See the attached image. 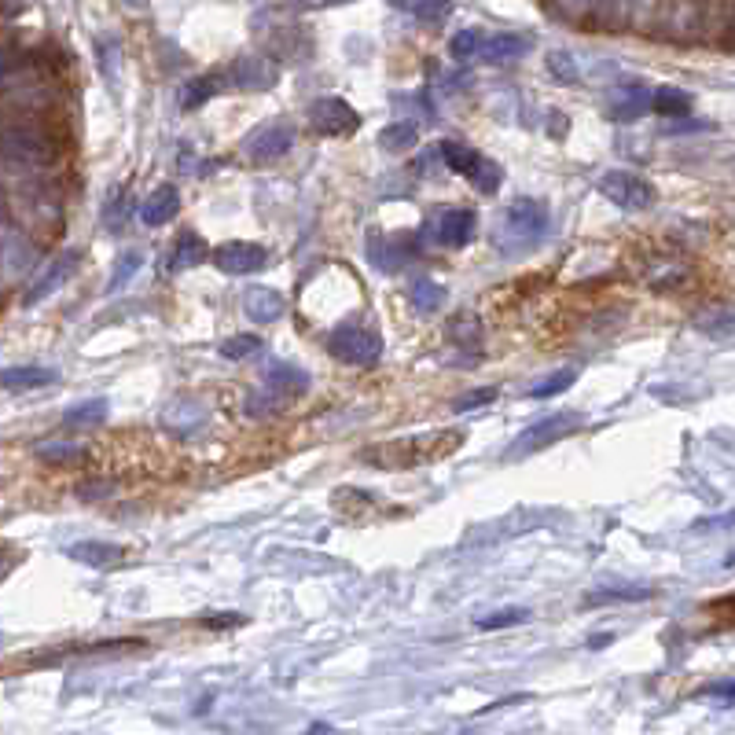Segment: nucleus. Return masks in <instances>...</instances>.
<instances>
[{"label": "nucleus", "mask_w": 735, "mask_h": 735, "mask_svg": "<svg viewBox=\"0 0 735 735\" xmlns=\"http://www.w3.org/2000/svg\"><path fill=\"white\" fill-rule=\"evenodd\" d=\"M261 346H265V342H261L258 335H236V339H228L225 346H221V357H228V361H247V357H258Z\"/></svg>", "instance_id": "33"}, {"label": "nucleus", "mask_w": 735, "mask_h": 735, "mask_svg": "<svg viewBox=\"0 0 735 735\" xmlns=\"http://www.w3.org/2000/svg\"><path fill=\"white\" fill-rule=\"evenodd\" d=\"M475 228H478V214L475 210H467V206H445V210H434L427 217V225H423V236L430 243H438V247H467L471 239H475Z\"/></svg>", "instance_id": "5"}, {"label": "nucleus", "mask_w": 735, "mask_h": 735, "mask_svg": "<svg viewBox=\"0 0 735 735\" xmlns=\"http://www.w3.org/2000/svg\"><path fill=\"white\" fill-rule=\"evenodd\" d=\"M603 199H611L614 206H622V210H647V206L655 203V188L644 181V177H636L629 170H611L603 173L600 181H596Z\"/></svg>", "instance_id": "6"}, {"label": "nucleus", "mask_w": 735, "mask_h": 735, "mask_svg": "<svg viewBox=\"0 0 735 735\" xmlns=\"http://www.w3.org/2000/svg\"><path fill=\"white\" fill-rule=\"evenodd\" d=\"M460 445H464V430H430V434H412L390 445H375L364 453V460L372 467H416L434 464L441 456L456 453Z\"/></svg>", "instance_id": "1"}, {"label": "nucleus", "mask_w": 735, "mask_h": 735, "mask_svg": "<svg viewBox=\"0 0 735 735\" xmlns=\"http://www.w3.org/2000/svg\"><path fill=\"white\" fill-rule=\"evenodd\" d=\"M81 269V254L78 250H63L59 258H52L45 265V272L30 283V291L23 294V306H37V302H45L48 294H56L63 283L74 280V272Z\"/></svg>", "instance_id": "11"}, {"label": "nucleus", "mask_w": 735, "mask_h": 735, "mask_svg": "<svg viewBox=\"0 0 735 735\" xmlns=\"http://www.w3.org/2000/svg\"><path fill=\"white\" fill-rule=\"evenodd\" d=\"M500 177H504V170H500L497 162L482 159V166H478V173H475V177H471V181H475L478 192L493 195V192H497V188H500Z\"/></svg>", "instance_id": "37"}, {"label": "nucleus", "mask_w": 735, "mask_h": 735, "mask_svg": "<svg viewBox=\"0 0 735 735\" xmlns=\"http://www.w3.org/2000/svg\"><path fill=\"white\" fill-rule=\"evenodd\" d=\"M56 383L52 368H37V364H23V368H0V390H34V386Z\"/></svg>", "instance_id": "22"}, {"label": "nucleus", "mask_w": 735, "mask_h": 735, "mask_svg": "<svg viewBox=\"0 0 735 735\" xmlns=\"http://www.w3.org/2000/svg\"><path fill=\"white\" fill-rule=\"evenodd\" d=\"M655 596V588H600V592H588V603L600 600H647Z\"/></svg>", "instance_id": "36"}, {"label": "nucleus", "mask_w": 735, "mask_h": 735, "mask_svg": "<svg viewBox=\"0 0 735 735\" xmlns=\"http://www.w3.org/2000/svg\"><path fill=\"white\" fill-rule=\"evenodd\" d=\"M585 419L577 416V412H563V416H548L541 419V423H533L526 434H522L515 445H511V456H526V453H537V449H544V445H552V441L566 438V434H574L577 427H581Z\"/></svg>", "instance_id": "10"}, {"label": "nucleus", "mask_w": 735, "mask_h": 735, "mask_svg": "<svg viewBox=\"0 0 735 735\" xmlns=\"http://www.w3.org/2000/svg\"><path fill=\"white\" fill-rule=\"evenodd\" d=\"M125 217H129V199H125V192H122V199H118V195L111 199L107 214H103V221H107V228H114V232H118V228L125 225Z\"/></svg>", "instance_id": "40"}, {"label": "nucleus", "mask_w": 735, "mask_h": 735, "mask_svg": "<svg viewBox=\"0 0 735 735\" xmlns=\"http://www.w3.org/2000/svg\"><path fill=\"white\" fill-rule=\"evenodd\" d=\"M607 107H611L614 118L636 122V118H644V114L651 111V89L640 85V81H622V85H614L611 89Z\"/></svg>", "instance_id": "13"}, {"label": "nucleus", "mask_w": 735, "mask_h": 735, "mask_svg": "<svg viewBox=\"0 0 735 735\" xmlns=\"http://www.w3.org/2000/svg\"><path fill=\"white\" fill-rule=\"evenodd\" d=\"M210 261L228 276H247V272H258L269 265V250L258 247V243L232 239V243H221L217 250H210Z\"/></svg>", "instance_id": "9"}, {"label": "nucleus", "mask_w": 735, "mask_h": 735, "mask_svg": "<svg viewBox=\"0 0 735 735\" xmlns=\"http://www.w3.org/2000/svg\"><path fill=\"white\" fill-rule=\"evenodd\" d=\"M441 159H445V166L453 173H460V177H475L486 155H478L475 147L460 144V140H441Z\"/></svg>", "instance_id": "23"}, {"label": "nucleus", "mask_w": 735, "mask_h": 735, "mask_svg": "<svg viewBox=\"0 0 735 735\" xmlns=\"http://www.w3.org/2000/svg\"><path fill=\"white\" fill-rule=\"evenodd\" d=\"M522 618H526V614H500V618H489V622H482V625H508V622H522Z\"/></svg>", "instance_id": "43"}, {"label": "nucleus", "mask_w": 735, "mask_h": 735, "mask_svg": "<svg viewBox=\"0 0 735 735\" xmlns=\"http://www.w3.org/2000/svg\"><path fill=\"white\" fill-rule=\"evenodd\" d=\"M497 397V390L493 386H486V390H475V394H464V397H456L453 401V412H471V408H482L489 405Z\"/></svg>", "instance_id": "39"}, {"label": "nucleus", "mask_w": 735, "mask_h": 735, "mask_svg": "<svg viewBox=\"0 0 735 735\" xmlns=\"http://www.w3.org/2000/svg\"><path fill=\"white\" fill-rule=\"evenodd\" d=\"M125 8H140V4H144V0H122Z\"/></svg>", "instance_id": "44"}, {"label": "nucleus", "mask_w": 735, "mask_h": 735, "mask_svg": "<svg viewBox=\"0 0 735 735\" xmlns=\"http://www.w3.org/2000/svg\"><path fill=\"white\" fill-rule=\"evenodd\" d=\"M408 302H412V309H416L419 317H430V313H438L445 306V287L434 280H416L412 291H408Z\"/></svg>", "instance_id": "25"}, {"label": "nucleus", "mask_w": 735, "mask_h": 735, "mask_svg": "<svg viewBox=\"0 0 735 735\" xmlns=\"http://www.w3.org/2000/svg\"><path fill=\"white\" fill-rule=\"evenodd\" d=\"M695 100H691V92L684 89H655L651 92V111L655 114H666V118H688Z\"/></svg>", "instance_id": "24"}, {"label": "nucleus", "mask_w": 735, "mask_h": 735, "mask_svg": "<svg viewBox=\"0 0 735 735\" xmlns=\"http://www.w3.org/2000/svg\"><path fill=\"white\" fill-rule=\"evenodd\" d=\"M30 261H34V250L19 232H0V276L4 280H15L19 272H26Z\"/></svg>", "instance_id": "17"}, {"label": "nucleus", "mask_w": 735, "mask_h": 735, "mask_svg": "<svg viewBox=\"0 0 735 735\" xmlns=\"http://www.w3.org/2000/svg\"><path fill=\"white\" fill-rule=\"evenodd\" d=\"M177 214H181V192H177L173 184H162V188H155V192L147 195V203L140 206V221H144L147 228L170 225Z\"/></svg>", "instance_id": "14"}, {"label": "nucleus", "mask_w": 735, "mask_h": 735, "mask_svg": "<svg viewBox=\"0 0 735 735\" xmlns=\"http://www.w3.org/2000/svg\"><path fill=\"white\" fill-rule=\"evenodd\" d=\"M0 159L15 170H45L56 162V140L34 125H15L0 133Z\"/></svg>", "instance_id": "2"}, {"label": "nucleus", "mask_w": 735, "mask_h": 735, "mask_svg": "<svg viewBox=\"0 0 735 735\" xmlns=\"http://www.w3.org/2000/svg\"><path fill=\"white\" fill-rule=\"evenodd\" d=\"M390 4H397V8H408V4H412V0H390Z\"/></svg>", "instance_id": "46"}, {"label": "nucleus", "mask_w": 735, "mask_h": 735, "mask_svg": "<svg viewBox=\"0 0 735 735\" xmlns=\"http://www.w3.org/2000/svg\"><path fill=\"white\" fill-rule=\"evenodd\" d=\"M482 41H486L482 30H460V34L449 41V52H453V59H478Z\"/></svg>", "instance_id": "34"}, {"label": "nucleus", "mask_w": 735, "mask_h": 735, "mask_svg": "<svg viewBox=\"0 0 735 735\" xmlns=\"http://www.w3.org/2000/svg\"><path fill=\"white\" fill-rule=\"evenodd\" d=\"M574 379H577L574 368H563V372L548 375L544 383H533L526 394H530V397H555V394H563V390H570V386H574Z\"/></svg>", "instance_id": "32"}, {"label": "nucleus", "mask_w": 735, "mask_h": 735, "mask_svg": "<svg viewBox=\"0 0 735 735\" xmlns=\"http://www.w3.org/2000/svg\"><path fill=\"white\" fill-rule=\"evenodd\" d=\"M449 8H453V0H412V4H408V12L416 15V19H423V23H438V19H445Z\"/></svg>", "instance_id": "35"}, {"label": "nucleus", "mask_w": 735, "mask_h": 735, "mask_svg": "<svg viewBox=\"0 0 735 735\" xmlns=\"http://www.w3.org/2000/svg\"><path fill=\"white\" fill-rule=\"evenodd\" d=\"M548 228V206L541 199H515L500 217V236L497 243L504 250H522L533 247Z\"/></svg>", "instance_id": "3"}, {"label": "nucleus", "mask_w": 735, "mask_h": 735, "mask_svg": "<svg viewBox=\"0 0 735 735\" xmlns=\"http://www.w3.org/2000/svg\"><path fill=\"white\" fill-rule=\"evenodd\" d=\"M302 4H339V0H302Z\"/></svg>", "instance_id": "45"}, {"label": "nucleus", "mask_w": 735, "mask_h": 735, "mask_svg": "<svg viewBox=\"0 0 735 735\" xmlns=\"http://www.w3.org/2000/svg\"><path fill=\"white\" fill-rule=\"evenodd\" d=\"M12 566H15L12 548H8V544H0V581H4V577L12 574Z\"/></svg>", "instance_id": "42"}, {"label": "nucleus", "mask_w": 735, "mask_h": 735, "mask_svg": "<svg viewBox=\"0 0 735 735\" xmlns=\"http://www.w3.org/2000/svg\"><path fill=\"white\" fill-rule=\"evenodd\" d=\"M416 140H419L416 122H394V125H386L383 133H379V144H383V151H408V147H416Z\"/></svg>", "instance_id": "29"}, {"label": "nucleus", "mask_w": 735, "mask_h": 735, "mask_svg": "<svg viewBox=\"0 0 735 735\" xmlns=\"http://www.w3.org/2000/svg\"><path fill=\"white\" fill-rule=\"evenodd\" d=\"M217 92H221V78H192L181 92V107L184 111H195L206 100H214Z\"/></svg>", "instance_id": "28"}, {"label": "nucleus", "mask_w": 735, "mask_h": 735, "mask_svg": "<svg viewBox=\"0 0 735 735\" xmlns=\"http://www.w3.org/2000/svg\"><path fill=\"white\" fill-rule=\"evenodd\" d=\"M140 265H144V254H140V250H129V254H122V261H118V265H114L111 280H107V294L122 291L125 283L133 280L136 272H140Z\"/></svg>", "instance_id": "31"}, {"label": "nucleus", "mask_w": 735, "mask_h": 735, "mask_svg": "<svg viewBox=\"0 0 735 735\" xmlns=\"http://www.w3.org/2000/svg\"><path fill=\"white\" fill-rule=\"evenodd\" d=\"M530 52V37L522 34H486L482 48H478V59L486 63H515Z\"/></svg>", "instance_id": "18"}, {"label": "nucleus", "mask_w": 735, "mask_h": 735, "mask_svg": "<svg viewBox=\"0 0 735 735\" xmlns=\"http://www.w3.org/2000/svg\"><path fill=\"white\" fill-rule=\"evenodd\" d=\"M261 383L269 390L276 401H294V397H302L309 390V375L302 368H294V364H283V361H272L265 372H261Z\"/></svg>", "instance_id": "12"}, {"label": "nucleus", "mask_w": 735, "mask_h": 735, "mask_svg": "<svg viewBox=\"0 0 735 735\" xmlns=\"http://www.w3.org/2000/svg\"><path fill=\"white\" fill-rule=\"evenodd\" d=\"M328 353L339 357L342 364H353V368H368V364L379 361L383 353V339L375 335L372 328H361V324H342L328 335Z\"/></svg>", "instance_id": "4"}, {"label": "nucleus", "mask_w": 735, "mask_h": 735, "mask_svg": "<svg viewBox=\"0 0 735 735\" xmlns=\"http://www.w3.org/2000/svg\"><path fill=\"white\" fill-rule=\"evenodd\" d=\"M555 8H559V15H566V19H585V15L596 8V0H555Z\"/></svg>", "instance_id": "41"}, {"label": "nucleus", "mask_w": 735, "mask_h": 735, "mask_svg": "<svg viewBox=\"0 0 735 735\" xmlns=\"http://www.w3.org/2000/svg\"><path fill=\"white\" fill-rule=\"evenodd\" d=\"M449 339L460 346V350H478L482 346V320L475 313H460V317L449 320Z\"/></svg>", "instance_id": "27"}, {"label": "nucleus", "mask_w": 735, "mask_h": 735, "mask_svg": "<svg viewBox=\"0 0 735 735\" xmlns=\"http://www.w3.org/2000/svg\"><path fill=\"white\" fill-rule=\"evenodd\" d=\"M70 559H78V563H89V566H100V570H107V566H118L125 559V548H118V544H107V541H78L70 544Z\"/></svg>", "instance_id": "21"}, {"label": "nucleus", "mask_w": 735, "mask_h": 735, "mask_svg": "<svg viewBox=\"0 0 735 735\" xmlns=\"http://www.w3.org/2000/svg\"><path fill=\"white\" fill-rule=\"evenodd\" d=\"M210 258V247H206V239L192 228H181V236L173 243V254H170V269H195V265H203Z\"/></svg>", "instance_id": "20"}, {"label": "nucleus", "mask_w": 735, "mask_h": 735, "mask_svg": "<svg viewBox=\"0 0 735 735\" xmlns=\"http://www.w3.org/2000/svg\"><path fill=\"white\" fill-rule=\"evenodd\" d=\"M243 309H247L250 320H258V324H272V320H280L287 313V298H283L276 287H250L243 294Z\"/></svg>", "instance_id": "15"}, {"label": "nucleus", "mask_w": 735, "mask_h": 735, "mask_svg": "<svg viewBox=\"0 0 735 735\" xmlns=\"http://www.w3.org/2000/svg\"><path fill=\"white\" fill-rule=\"evenodd\" d=\"M37 456H41V460H52V464H63V460H81L85 449H81V445H41Z\"/></svg>", "instance_id": "38"}, {"label": "nucleus", "mask_w": 735, "mask_h": 735, "mask_svg": "<svg viewBox=\"0 0 735 735\" xmlns=\"http://www.w3.org/2000/svg\"><path fill=\"white\" fill-rule=\"evenodd\" d=\"M548 70H552V78L563 81V85H577V78H581L574 52H566V48H552V52H548Z\"/></svg>", "instance_id": "30"}, {"label": "nucleus", "mask_w": 735, "mask_h": 735, "mask_svg": "<svg viewBox=\"0 0 735 735\" xmlns=\"http://www.w3.org/2000/svg\"><path fill=\"white\" fill-rule=\"evenodd\" d=\"M103 419H107V401L103 397H96V401H81V405H74L63 416V427L67 430H92L100 427Z\"/></svg>", "instance_id": "26"}, {"label": "nucleus", "mask_w": 735, "mask_h": 735, "mask_svg": "<svg viewBox=\"0 0 735 735\" xmlns=\"http://www.w3.org/2000/svg\"><path fill=\"white\" fill-rule=\"evenodd\" d=\"M294 144V129L287 122H272V125H261V129H254V133L247 136V144H243V151H247V159L254 162V166H269V162H276L280 155H287Z\"/></svg>", "instance_id": "8"}, {"label": "nucleus", "mask_w": 735, "mask_h": 735, "mask_svg": "<svg viewBox=\"0 0 735 735\" xmlns=\"http://www.w3.org/2000/svg\"><path fill=\"white\" fill-rule=\"evenodd\" d=\"M162 427L181 434V438H192L206 427V408L195 405V401H173L166 412H162Z\"/></svg>", "instance_id": "19"}, {"label": "nucleus", "mask_w": 735, "mask_h": 735, "mask_svg": "<svg viewBox=\"0 0 735 735\" xmlns=\"http://www.w3.org/2000/svg\"><path fill=\"white\" fill-rule=\"evenodd\" d=\"M309 125L320 136H353L361 129V114L353 111L342 96H324L309 107Z\"/></svg>", "instance_id": "7"}, {"label": "nucleus", "mask_w": 735, "mask_h": 735, "mask_svg": "<svg viewBox=\"0 0 735 735\" xmlns=\"http://www.w3.org/2000/svg\"><path fill=\"white\" fill-rule=\"evenodd\" d=\"M232 81L239 89H272L276 85V63L265 56H239L232 63Z\"/></svg>", "instance_id": "16"}]
</instances>
